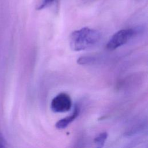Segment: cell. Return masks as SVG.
I'll return each mask as SVG.
<instances>
[{
	"mask_svg": "<svg viewBox=\"0 0 148 148\" xmlns=\"http://www.w3.org/2000/svg\"><path fill=\"white\" fill-rule=\"evenodd\" d=\"M101 38V34L96 29L84 27L76 30L71 34L69 45L74 51H81L93 46Z\"/></svg>",
	"mask_w": 148,
	"mask_h": 148,
	"instance_id": "6da1fadb",
	"label": "cell"
},
{
	"mask_svg": "<svg viewBox=\"0 0 148 148\" xmlns=\"http://www.w3.org/2000/svg\"><path fill=\"white\" fill-rule=\"evenodd\" d=\"M135 33V30L132 28L123 29L114 34L106 44V48L113 50L127 43Z\"/></svg>",
	"mask_w": 148,
	"mask_h": 148,
	"instance_id": "7a4b0ae2",
	"label": "cell"
},
{
	"mask_svg": "<svg viewBox=\"0 0 148 148\" xmlns=\"http://www.w3.org/2000/svg\"><path fill=\"white\" fill-rule=\"evenodd\" d=\"M72 104L70 95L66 92H61L53 98L50 107L55 113H64L71 109Z\"/></svg>",
	"mask_w": 148,
	"mask_h": 148,
	"instance_id": "3957f363",
	"label": "cell"
},
{
	"mask_svg": "<svg viewBox=\"0 0 148 148\" xmlns=\"http://www.w3.org/2000/svg\"><path fill=\"white\" fill-rule=\"evenodd\" d=\"M80 108L77 105H75L73 112L71 115L66 116L60 120H58L56 124V127L58 129H64L68 126L72 121H73L79 115Z\"/></svg>",
	"mask_w": 148,
	"mask_h": 148,
	"instance_id": "277c9868",
	"label": "cell"
},
{
	"mask_svg": "<svg viewBox=\"0 0 148 148\" xmlns=\"http://www.w3.org/2000/svg\"><path fill=\"white\" fill-rule=\"evenodd\" d=\"M108 134L107 132H104L100 133L94 138V143L98 147H102L103 146L105 142L108 138Z\"/></svg>",
	"mask_w": 148,
	"mask_h": 148,
	"instance_id": "5b68a950",
	"label": "cell"
},
{
	"mask_svg": "<svg viewBox=\"0 0 148 148\" xmlns=\"http://www.w3.org/2000/svg\"><path fill=\"white\" fill-rule=\"evenodd\" d=\"M95 60V58L91 56H82L77 59V62L80 65H87L92 63Z\"/></svg>",
	"mask_w": 148,
	"mask_h": 148,
	"instance_id": "8992f818",
	"label": "cell"
},
{
	"mask_svg": "<svg viewBox=\"0 0 148 148\" xmlns=\"http://www.w3.org/2000/svg\"><path fill=\"white\" fill-rule=\"evenodd\" d=\"M56 0H42V2L38 6V10H42L44 8H46L50 5H51L53 2H54Z\"/></svg>",
	"mask_w": 148,
	"mask_h": 148,
	"instance_id": "52a82bcc",
	"label": "cell"
},
{
	"mask_svg": "<svg viewBox=\"0 0 148 148\" xmlns=\"http://www.w3.org/2000/svg\"><path fill=\"white\" fill-rule=\"evenodd\" d=\"M6 146V142L3 135L0 133V148L5 147Z\"/></svg>",
	"mask_w": 148,
	"mask_h": 148,
	"instance_id": "ba28073f",
	"label": "cell"
},
{
	"mask_svg": "<svg viewBox=\"0 0 148 148\" xmlns=\"http://www.w3.org/2000/svg\"><path fill=\"white\" fill-rule=\"evenodd\" d=\"M134 1H142V0H134Z\"/></svg>",
	"mask_w": 148,
	"mask_h": 148,
	"instance_id": "9c48e42d",
	"label": "cell"
}]
</instances>
